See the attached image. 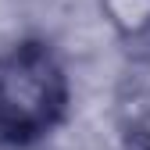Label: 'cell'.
<instances>
[{"mask_svg":"<svg viewBox=\"0 0 150 150\" xmlns=\"http://www.w3.org/2000/svg\"><path fill=\"white\" fill-rule=\"evenodd\" d=\"M68 75L50 43L22 40L0 54V139L29 146L50 136L68 111Z\"/></svg>","mask_w":150,"mask_h":150,"instance_id":"1","label":"cell"},{"mask_svg":"<svg viewBox=\"0 0 150 150\" xmlns=\"http://www.w3.org/2000/svg\"><path fill=\"white\" fill-rule=\"evenodd\" d=\"M122 150H150V75H129L115 100Z\"/></svg>","mask_w":150,"mask_h":150,"instance_id":"2","label":"cell"},{"mask_svg":"<svg viewBox=\"0 0 150 150\" xmlns=\"http://www.w3.org/2000/svg\"><path fill=\"white\" fill-rule=\"evenodd\" d=\"M100 11L122 40H150V0H100Z\"/></svg>","mask_w":150,"mask_h":150,"instance_id":"3","label":"cell"}]
</instances>
